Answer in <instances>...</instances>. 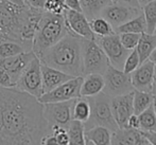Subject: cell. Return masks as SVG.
Wrapping results in <instances>:
<instances>
[{
	"label": "cell",
	"instance_id": "obj_2",
	"mask_svg": "<svg viewBox=\"0 0 156 145\" xmlns=\"http://www.w3.org/2000/svg\"><path fill=\"white\" fill-rule=\"evenodd\" d=\"M45 10L29 5H16L0 0V41L16 40L32 43L37 22Z\"/></svg>",
	"mask_w": 156,
	"mask_h": 145
},
{
	"label": "cell",
	"instance_id": "obj_21",
	"mask_svg": "<svg viewBox=\"0 0 156 145\" xmlns=\"http://www.w3.org/2000/svg\"><path fill=\"white\" fill-rule=\"evenodd\" d=\"M156 48V34L155 33L144 32L140 34V38L135 49L139 55L140 64L149 58L151 53Z\"/></svg>",
	"mask_w": 156,
	"mask_h": 145
},
{
	"label": "cell",
	"instance_id": "obj_5",
	"mask_svg": "<svg viewBox=\"0 0 156 145\" xmlns=\"http://www.w3.org/2000/svg\"><path fill=\"white\" fill-rule=\"evenodd\" d=\"M87 98L90 105V116L84 123L85 129L90 128L96 125H101L108 128L112 133L117 130L119 127L114 119L112 111L111 96L102 91L97 95L89 96Z\"/></svg>",
	"mask_w": 156,
	"mask_h": 145
},
{
	"label": "cell",
	"instance_id": "obj_39",
	"mask_svg": "<svg viewBox=\"0 0 156 145\" xmlns=\"http://www.w3.org/2000/svg\"><path fill=\"white\" fill-rule=\"evenodd\" d=\"M142 135L144 136L147 140L149 141V143L152 145H156V131H144L141 130Z\"/></svg>",
	"mask_w": 156,
	"mask_h": 145
},
{
	"label": "cell",
	"instance_id": "obj_9",
	"mask_svg": "<svg viewBox=\"0 0 156 145\" xmlns=\"http://www.w3.org/2000/svg\"><path fill=\"white\" fill-rule=\"evenodd\" d=\"M74 100L43 104V115L49 128L52 126L67 128L68 124L72 120V106Z\"/></svg>",
	"mask_w": 156,
	"mask_h": 145
},
{
	"label": "cell",
	"instance_id": "obj_24",
	"mask_svg": "<svg viewBox=\"0 0 156 145\" xmlns=\"http://www.w3.org/2000/svg\"><path fill=\"white\" fill-rule=\"evenodd\" d=\"M67 135L69 138V144L71 145H85V138H84V123L78 120L72 119L68 124Z\"/></svg>",
	"mask_w": 156,
	"mask_h": 145
},
{
	"label": "cell",
	"instance_id": "obj_23",
	"mask_svg": "<svg viewBox=\"0 0 156 145\" xmlns=\"http://www.w3.org/2000/svg\"><path fill=\"white\" fill-rule=\"evenodd\" d=\"M112 3V0H81L82 12L88 18V20L100 16L103 9Z\"/></svg>",
	"mask_w": 156,
	"mask_h": 145
},
{
	"label": "cell",
	"instance_id": "obj_36",
	"mask_svg": "<svg viewBox=\"0 0 156 145\" xmlns=\"http://www.w3.org/2000/svg\"><path fill=\"white\" fill-rule=\"evenodd\" d=\"M66 9L74 10L78 12H82V6H81V0H64Z\"/></svg>",
	"mask_w": 156,
	"mask_h": 145
},
{
	"label": "cell",
	"instance_id": "obj_19",
	"mask_svg": "<svg viewBox=\"0 0 156 145\" xmlns=\"http://www.w3.org/2000/svg\"><path fill=\"white\" fill-rule=\"evenodd\" d=\"M104 88V78L100 73H89L83 75L82 84H81L80 94L83 98L97 95L103 91Z\"/></svg>",
	"mask_w": 156,
	"mask_h": 145
},
{
	"label": "cell",
	"instance_id": "obj_38",
	"mask_svg": "<svg viewBox=\"0 0 156 145\" xmlns=\"http://www.w3.org/2000/svg\"><path fill=\"white\" fill-rule=\"evenodd\" d=\"M25 2L29 6L36 9H43L44 10V4H45L46 0H25Z\"/></svg>",
	"mask_w": 156,
	"mask_h": 145
},
{
	"label": "cell",
	"instance_id": "obj_11",
	"mask_svg": "<svg viewBox=\"0 0 156 145\" xmlns=\"http://www.w3.org/2000/svg\"><path fill=\"white\" fill-rule=\"evenodd\" d=\"M94 40L99 43V46L102 48L104 53L106 54L109 64L117 69L122 70L125 58L131 51H129L123 47V45L120 41L119 34L115 33V34L108 35V36H96Z\"/></svg>",
	"mask_w": 156,
	"mask_h": 145
},
{
	"label": "cell",
	"instance_id": "obj_22",
	"mask_svg": "<svg viewBox=\"0 0 156 145\" xmlns=\"http://www.w3.org/2000/svg\"><path fill=\"white\" fill-rule=\"evenodd\" d=\"M27 51H32V43L16 40L0 41V57H9Z\"/></svg>",
	"mask_w": 156,
	"mask_h": 145
},
{
	"label": "cell",
	"instance_id": "obj_17",
	"mask_svg": "<svg viewBox=\"0 0 156 145\" xmlns=\"http://www.w3.org/2000/svg\"><path fill=\"white\" fill-rule=\"evenodd\" d=\"M111 144L115 145H148V140L144 138L140 129L118 128L112 133Z\"/></svg>",
	"mask_w": 156,
	"mask_h": 145
},
{
	"label": "cell",
	"instance_id": "obj_20",
	"mask_svg": "<svg viewBox=\"0 0 156 145\" xmlns=\"http://www.w3.org/2000/svg\"><path fill=\"white\" fill-rule=\"evenodd\" d=\"M85 144L91 145H108L111 144L112 131L101 125H96L84 131Z\"/></svg>",
	"mask_w": 156,
	"mask_h": 145
},
{
	"label": "cell",
	"instance_id": "obj_4",
	"mask_svg": "<svg viewBox=\"0 0 156 145\" xmlns=\"http://www.w3.org/2000/svg\"><path fill=\"white\" fill-rule=\"evenodd\" d=\"M69 33L63 14L44 12L32 39V51L37 57Z\"/></svg>",
	"mask_w": 156,
	"mask_h": 145
},
{
	"label": "cell",
	"instance_id": "obj_29",
	"mask_svg": "<svg viewBox=\"0 0 156 145\" xmlns=\"http://www.w3.org/2000/svg\"><path fill=\"white\" fill-rule=\"evenodd\" d=\"M138 116L139 119V129L144 131H156V115L153 104Z\"/></svg>",
	"mask_w": 156,
	"mask_h": 145
},
{
	"label": "cell",
	"instance_id": "obj_28",
	"mask_svg": "<svg viewBox=\"0 0 156 145\" xmlns=\"http://www.w3.org/2000/svg\"><path fill=\"white\" fill-rule=\"evenodd\" d=\"M89 26L96 36H108V35H113L116 33L113 26L101 16H97L94 18L89 19Z\"/></svg>",
	"mask_w": 156,
	"mask_h": 145
},
{
	"label": "cell",
	"instance_id": "obj_26",
	"mask_svg": "<svg viewBox=\"0 0 156 145\" xmlns=\"http://www.w3.org/2000/svg\"><path fill=\"white\" fill-rule=\"evenodd\" d=\"M116 33H144L147 31V23L144 19V13H140L138 16L134 17L133 19L124 22L123 25L119 26L115 29Z\"/></svg>",
	"mask_w": 156,
	"mask_h": 145
},
{
	"label": "cell",
	"instance_id": "obj_31",
	"mask_svg": "<svg viewBox=\"0 0 156 145\" xmlns=\"http://www.w3.org/2000/svg\"><path fill=\"white\" fill-rule=\"evenodd\" d=\"M140 34L141 33H119V38L125 49H127L129 51H132L137 46L140 38Z\"/></svg>",
	"mask_w": 156,
	"mask_h": 145
},
{
	"label": "cell",
	"instance_id": "obj_7",
	"mask_svg": "<svg viewBox=\"0 0 156 145\" xmlns=\"http://www.w3.org/2000/svg\"><path fill=\"white\" fill-rule=\"evenodd\" d=\"M41 61L37 56L31 59L15 83V88L38 98L43 94V80L41 71Z\"/></svg>",
	"mask_w": 156,
	"mask_h": 145
},
{
	"label": "cell",
	"instance_id": "obj_40",
	"mask_svg": "<svg viewBox=\"0 0 156 145\" xmlns=\"http://www.w3.org/2000/svg\"><path fill=\"white\" fill-rule=\"evenodd\" d=\"M112 2L113 3L123 4V5H129V6H140L138 0H112Z\"/></svg>",
	"mask_w": 156,
	"mask_h": 145
},
{
	"label": "cell",
	"instance_id": "obj_33",
	"mask_svg": "<svg viewBox=\"0 0 156 145\" xmlns=\"http://www.w3.org/2000/svg\"><path fill=\"white\" fill-rule=\"evenodd\" d=\"M66 6L62 0H46L44 10L52 14H63Z\"/></svg>",
	"mask_w": 156,
	"mask_h": 145
},
{
	"label": "cell",
	"instance_id": "obj_6",
	"mask_svg": "<svg viewBox=\"0 0 156 145\" xmlns=\"http://www.w3.org/2000/svg\"><path fill=\"white\" fill-rule=\"evenodd\" d=\"M83 75L89 73L103 74L109 65L106 54L94 39H81Z\"/></svg>",
	"mask_w": 156,
	"mask_h": 145
},
{
	"label": "cell",
	"instance_id": "obj_37",
	"mask_svg": "<svg viewBox=\"0 0 156 145\" xmlns=\"http://www.w3.org/2000/svg\"><path fill=\"white\" fill-rule=\"evenodd\" d=\"M126 128H135V129H139V119L138 116L133 113L129 119H127L126 122Z\"/></svg>",
	"mask_w": 156,
	"mask_h": 145
},
{
	"label": "cell",
	"instance_id": "obj_42",
	"mask_svg": "<svg viewBox=\"0 0 156 145\" xmlns=\"http://www.w3.org/2000/svg\"><path fill=\"white\" fill-rule=\"evenodd\" d=\"M148 59H150V60L152 61L153 64H154V66L156 67V48H155L154 50H153V52L151 53V55L149 56Z\"/></svg>",
	"mask_w": 156,
	"mask_h": 145
},
{
	"label": "cell",
	"instance_id": "obj_34",
	"mask_svg": "<svg viewBox=\"0 0 156 145\" xmlns=\"http://www.w3.org/2000/svg\"><path fill=\"white\" fill-rule=\"evenodd\" d=\"M50 133H53L54 137L56 138L58 144H62V145L69 144V138H68L66 128L61 126H52L50 128Z\"/></svg>",
	"mask_w": 156,
	"mask_h": 145
},
{
	"label": "cell",
	"instance_id": "obj_27",
	"mask_svg": "<svg viewBox=\"0 0 156 145\" xmlns=\"http://www.w3.org/2000/svg\"><path fill=\"white\" fill-rule=\"evenodd\" d=\"M89 116H90V105L88 98L83 96L76 98L72 106V119L85 123L89 119Z\"/></svg>",
	"mask_w": 156,
	"mask_h": 145
},
{
	"label": "cell",
	"instance_id": "obj_3",
	"mask_svg": "<svg viewBox=\"0 0 156 145\" xmlns=\"http://www.w3.org/2000/svg\"><path fill=\"white\" fill-rule=\"evenodd\" d=\"M81 39L68 33L61 40L48 48L39 56V59L45 65L71 76H83Z\"/></svg>",
	"mask_w": 156,
	"mask_h": 145
},
{
	"label": "cell",
	"instance_id": "obj_47",
	"mask_svg": "<svg viewBox=\"0 0 156 145\" xmlns=\"http://www.w3.org/2000/svg\"><path fill=\"white\" fill-rule=\"evenodd\" d=\"M62 1H64V0H62Z\"/></svg>",
	"mask_w": 156,
	"mask_h": 145
},
{
	"label": "cell",
	"instance_id": "obj_30",
	"mask_svg": "<svg viewBox=\"0 0 156 145\" xmlns=\"http://www.w3.org/2000/svg\"><path fill=\"white\" fill-rule=\"evenodd\" d=\"M144 19L147 23V33H154L156 27V0L151 1L142 6Z\"/></svg>",
	"mask_w": 156,
	"mask_h": 145
},
{
	"label": "cell",
	"instance_id": "obj_14",
	"mask_svg": "<svg viewBox=\"0 0 156 145\" xmlns=\"http://www.w3.org/2000/svg\"><path fill=\"white\" fill-rule=\"evenodd\" d=\"M134 90L127 93L111 98V107L113 116L119 128H126L127 119L134 113L133 109Z\"/></svg>",
	"mask_w": 156,
	"mask_h": 145
},
{
	"label": "cell",
	"instance_id": "obj_16",
	"mask_svg": "<svg viewBox=\"0 0 156 145\" xmlns=\"http://www.w3.org/2000/svg\"><path fill=\"white\" fill-rule=\"evenodd\" d=\"M35 56L36 55L33 53V51H27L9 57H0V67H2L8 72L15 84L23 69Z\"/></svg>",
	"mask_w": 156,
	"mask_h": 145
},
{
	"label": "cell",
	"instance_id": "obj_45",
	"mask_svg": "<svg viewBox=\"0 0 156 145\" xmlns=\"http://www.w3.org/2000/svg\"><path fill=\"white\" fill-rule=\"evenodd\" d=\"M153 108H154L155 115H156V96H154V101H153Z\"/></svg>",
	"mask_w": 156,
	"mask_h": 145
},
{
	"label": "cell",
	"instance_id": "obj_15",
	"mask_svg": "<svg viewBox=\"0 0 156 145\" xmlns=\"http://www.w3.org/2000/svg\"><path fill=\"white\" fill-rule=\"evenodd\" d=\"M155 66L150 59L141 63L129 75L134 90L151 92Z\"/></svg>",
	"mask_w": 156,
	"mask_h": 145
},
{
	"label": "cell",
	"instance_id": "obj_12",
	"mask_svg": "<svg viewBox=\"0 0 156 145\" xmlns=\"http://www.w3.org/2000/svg\"><path fill=\"white\" fill-rule=\"evenodd\" d=\"M142 12L140 6H129L123 4L112 3L107 5L100 13V16L106 19L114 29L118 28L119 26L123 25L124 22L133 19L134 17L138 16Z\"/></svg>",
	"mask_w": 156,
	"mask_h": 145
},
{
	"label": "cell",
	"instance_id": "obj_43",
	"mask_svg": "<svg viewBox=\"0 0 156 145\" xmlns=\"http://www.w3.org/2000/svg\"><path fill=\"white\" fill-rule=\"evenodd\" d=\"M9 1L12 2V3H14V4H16V5H20V6L26 5L25 0H9Z\"/></svg>",
	"mask_w": 156,
	"mask_h": 145
},
{
	"label": "cell",
	"instance_id": "obj_41",
	"mask_svg": "<svg viewBox=\"0 0 156 145\" xmlns=\"http://www.w3.org/2000/svg\"><path fill=\"white\" fill-rule=\"evenodd\" d=\"M151 92L156 96V67L154 69V75H153V82H152V89H151Z\"/></svg>",
	"mask_w": 156,
	"mask_h": 145
},
{
	"label": "cell",
	"instance_id": "obj_44",
	"mask_svg": "<svg viewBox=\"0 0 156 145\" xmlns=\"http://www.w3.org/2000/svg\"><path fill=\"white\" fill-rule=\"evenodd\" d=\"M151 1H154V0H138V2H139V5L140 6H144V4L149 3V2H151Z\"/></svg>",
	"mask_w": 156,
	"mask_h": 145
},
{
	"label": "cell",
	"instance_id": "obj_35",
	"mask_svg": "<svg viewBox=\"0 0 156 145\" xmlns=\"http://www.w3.org/2000/svg\"><path fill=\"white\" fill-rule=\"evenodd\" d=\"M14 86H15V84L13 83L12 78L9 75V73L3 68L0 67V87L10 88V87H14Z\"/></svg>",
	"mask_w": 156,
	"mask_h": 145
},
{
	"label": "cell",
	"instance_id": "obj_8",
	"mask_svg": "<svg viewBox=\"0 0 156 145\" xmlns=\"http://www.w3.org/2000/svg\"><path fill=\"white\" fill-rule=\"evenodd\" d=\"M103 78H104L103 92L111 98L121 95L134 90L131 83V75L124 73L123 70L115 68L111 64L107 67L106 71L103 73Z\"/></svg>",
	"mask_w": 156,
	"mask_h": 145
},
{
	"label": "cell",
	"instance_id": "obj_18",
	"mask_svg": "<svg viewBox=\"0 0 156 145\" xmlns=\"http://www.w3.org/2000/svg\"><path fill=\"white\" fill-rule=\"evenodd\" d=\"M41 80H43V93L50 91L55 87L60 86L66 81L70 80L71 78H74V76L69 75L65 72H62L60 70L55 69V68H52L43 63L41 65Z\"/></svg>",
	"mask_w": 156,
	"mask_h": 145
},
{
	"label": "cell",
	"instance_id": "obj_13",
	"mask_svg": "<svg viewBox=\"0 0 156 145\" xmlns=\"http://www.w3.org/2000/svg\"><path fill=\"white\" fill-rule=\"evenodd\" d=\"M63 15L65 17L66 26L70 34L84 39L96 38V35L90 29L88 18L83 14V12L65 9Z\"/></svg>",
	"mask_w": 156,
	"mask_h": 145
},
{
	"label": "cell",
	"instance_id": "obj_25",
	"mask_svg": "<svg viewBox=\"0 0 156 145\" xmlns=\"http://www.w3.org/2000/svg\"><path fill=\"white\" fill-rule=\"evenodd\" d=\"M154 94L148 91H139L134 90L133 95V109L135 115H139L140 112L150 107L154 101Z\"/></svg>",
	"mask_w": 156,
	"mask_h": 145
},
{
	"label": "cell",
	"instance_id": "obj_32",
	"mask_svg": "<svg viewBox=\"0 0 156 145\" xmlns=\"http://www.w3.org/2000/svg\"><path fill=\"white\" fill-rule=\"evenodd\" d=\"M139 65H140V59H139V55L137 53V50L133 49L129 53V55L126 56V58H125L122 70H123L124 73L131 74Z\"/></svg>",
	"mask_w": 156,
	"mask_h": 145
},
{
	"label": "cell",
	"instance_id": "obj_10",
	"mask_svg": "<svg viewBox=\"0 0 156 145\" xmlns=\"http://www.w3.org/2000/svg\"><path fill=\"white\" fill-rule=\"evenodd\" d=\"M82 80V75L71 78L70 80L64 82L63 84L55 87L54 89L43 93L37 100L41 104H45V103L64 102V101L74 100V98H80V89Z\"/></svg>",
	"mask_w": 156,
	"mask_h": 145
},
{
	"label": "cell",
	"instance_id": "obj_46",
	"mask_svg": "<svg viewBox=\"0 0 156 145\" xmlns=\"http://www.w3.org/2000/svg\"><path fill=\"white\" fill-rule=\"evenodd\" d=\"M154 33H155V34H156V27H155V30H154Z\"/></svg>",
	"mask_w": 156,
	"mask_h": 145
},
{
	"label": "cell",
	"instance_id": "obj_1",
	"mask_svg": "<svg viewBox=\"0 0 156 145\" xmlns=\"http://www.w3.org/2000/svg\"><path fill=\"white\" fill-rule=\"evenodd\" d=\"M2 144H41L50 128L43 104L35 96L15 87H1Z\"/></svg>",
	"mask_w": 156,
	"mask_h": 145
}]
</instances>
